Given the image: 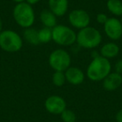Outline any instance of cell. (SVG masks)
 Segmentation results:
<instances>
[{"label":"cell","instance_id":"1","mask_svg":"<svg viewBox=\"0 0 122 122\" xmlns=\"http://www.w3.org/2000/svg\"><path fill=\"white\" fill-rule=\"evenodd\" d=\"M111 72V64L108 59L99 55L93 58L87 68L86 75L92 81H101Z\"/></svg>","mask_w":122,"mask_h":122},{"label":"cell","instance_id":"2","mask_svg":"<svg viewBox=\"0 0 122 122\" xmlns=\"http://www.w3.org/2000/svg\"><path fill=\"white\" fill-rule=\"evenodd\" d=\"M13 16L18 25L24 29L32 27L35 20V14L32 5L26 2L17 4L13 11Z\"/></svg>","mask_w":122,"mask_h":122},{"label":"cell","instance_id":"3","mask_svg":"<svg viewBox=\"0 0 122 122\" xmlns=\"http://www.w3.org/2000/svg\"><path fill=\"white\" fill-rule=\"evenodd\" d=\"M102 41V35L98 29L93 27L80 29L76 35V42L84 49H94L98 47Z\"/></svg>","mask_w":122,"mask_h":122},{"label":"cell","instance_id":"4","mask_svg":"<svg viewBox=\"0 0 122 122\" xmlns=\"http://www.w3.org/2000/svg\"><path fill=\"white\" fill-rule=\"evenodd\" d=\"M23 39L17 32L4 30L0 32V48L5 52L15 53L22 49Z\"/></svg>","mask_w":122,"mask_h":122},{"label":"cell","instance_id":"5","mask_svg":"<svg viewBox=\"0 0 122 122\" xmlns=\"http://www.w3.org/2000/svg\"><path fill=\"white\" fill-rule=\"evenodd\" d=\"M75 31L66 25L59 24L52 29V40L61 46H70L76 42Z\"/></svg>","mask_w":122,"mask_h":122},{"label":"cell","instance_id":"6","mask_svg":"<svg viewBox=\"0 0 122 122\" xmlns=\"http://www.w3.org/2000/svg\"><path fill=\"white\" fill-rule=\"evenodd\" d=\"M49 64L55 71L65 72L71 64V58L65 49H58L52 51L49 57Z\"/></svg>","mask_w":122,"mask_h":122},{"label":"cell","instance_id":"7","mask_svg":"<svg viewBox=\"0 0 122 122\" xmlns=\"http://www.w3.org/2000/svg\"><path fill=\"white\" fill-rule=\"evenodd\" d=\"M69 22L75 29H82L89 26L90 17L85 10L75 9L69 14Z\"/></svg>","mask_w":122,"mask_h":122},{"label":"cell","instance_id":"8","mask_svg":"<svg viewBox=\"0 0 122 122\" xmlns=\"http://www.w3.org/2000/svg\"><path fill=\"white\" fill-rule=\"evenodd\" d=\"M104 31L111 40H118L122 36V24L116 18H109L104 24Z\"/></svg>","mask_w":122,"mask_h":122},{"label":"cell","instance_id":"9","mask_svg":"<svg viewBox=\"0 0 122 122\" xmlns=\"http://www.w3.org/2000/svg\"><path fill=\"white\" fill-rule=\"evenodd\" d=\"M44 107L49 113L53 115H60L66 109V102L59 95H51L46 99Z\"/></svg>","mask_w":122,"mask_h":122},{"label":"cell","instance_id":"10","mask_svg":"<svg viewBox=\"0 0 122 122\" xmlns=\"http://www.w3.org/2000/svg\"><path fill=\"white\" fill-rule=\"evenodd\" d=\"M66 81L74 85H80L85 80V74L78 67H69L65 71Z\"/></svg>","mask_w":122,"mask_h":122},{"label":"cell","instance_id":"11","mask_svg":"<svg viewBox=\"0 0 122 122\" xmlns=\"http://www.w3.org/2000/svg\"><path fill=\"white\" fill-rule=\"evenodd\" d=\"M122 85V75L116 72H110L103 80V87L107 91H114Z\"/></svg>","mask_w":122,"mask_h":122},{"label":"cell","instance_id":"12","mask_svg":"<svg viewBox=\"0 0 122 122\" xmlns=\"http://www.w3.org/2000/svg\"><path fill=\"white\" fill-rule=\"evenodd\" d=\"M68 0H49V10L56 17H62L68 11Z\"/></svg>","mask_w":122,"mask_h":122},{"label":"cell","instance_id":"13","mask_svg":"<svg viewBox=\"0 0 122 122\" xmlns=\"http://www.w3.org/2000/svg\"><path fill=\"white\" fill-rule=\"evenodd\" d=\"M119 52H120V48L118 44L114 42L106 43L100 49V55L108 59L116 57Z\"/></svg>","mask_w":122,"mask_h":122},{"label":"cell","instance_id":"14","mask_svg":"<svg viewBox=\"0 0 122 122\" xmlns=\"http://www.w3.org/2000/svg\"><path fill=\"white\" fill-rule=\"evenodd\" d=\"M39 19L44 27L53 29L57 25V17L50 10H48V9L43 10L40 13Z\"/></svg>","mask_w":122,"mask_h":122},{"label":"cell","instance_id":"15","mask_svg":"<svg viewBox=\"0 0 122 122\" xmlns=\"http://www.w3.org/2000/svg\"><path fill=\"white\" fill-rule=\"evenodd\" d=\"M24 38L25 41L32 45H38L40 44L39 39V30L34 29L33 28H28L25 29L24 32Z\"/></svg>","mask_w":122,"mask_h":122},{"label":"cell","instance_id":"16","mask_svg":"<svg viewBox=\"0 0 122 122\" xmlns=\"http://www.w3.org/2000/svg\"><path fill=\"white\" fill-rule=\"evenodd\" d=\"M107 9L115 16H122V2L120 0H108Z\"/></svg>","mask_w":122,"mask_h":122},{"label":"cell","instance_id":"17","mask_svg":"<svg viewBox=\"0 0 122 122\" xmlns=\"http://www.w3.org/2000/svg\"><path fill=\"white\" fill-rule=\"evenodd\" d=\"M39 39L42 44H47L52 40V29L44 27L39 30Z\"/></svg>","mask_w":122,"mask_h":122},{"label":"cell","instance_id":"18","mask_svg":"<svg viewBox=\"0 0 122 122\" xmlns=\"http://www.w3.org/2000/svg\"><path fill=\"white\" fill-rule=\"evenodd\" d=\"M52 82L55 86L61 87L65 85L66 82L65 72L63 71H55L53 74L52 76Z\"/></svg>","mask_w":122,"mask_h":122},{"label":"cell","instance_id":"19","mask_svg":"<svg viewBox=\"0 0 122 122\" xmlns=\"http://www.w3.org/2000/svg\"><path fill=\"white\" fill-rule=\"evenodd\" d=\"M61 115V119L64 122H75L76 121V115L71 110L65 109Z\"/></svg>","mask_w":122,"mask_h":122},{"label":"cell","instance_id":"20","mask_svg":"<svg viewBox=\"0 0 122 122\" xmlns=\"http://www.w3.org/2000/svg\"><path fill=\"white\" fill-rule=\"evenodd\" d=\"M108 16L105 14H103V13H100V14H98L96 16V20L99 24H105L106 23V21L108 20Z\"/></svg>","mask_w":122,"mask_h":122},{"label":"cell","instance_id":"21","mask_svg":"<svg viewBox=\"0 0 122 122\" xmlns=\"http://www.w3.org/2000/svg\"><path fill=\"white\" fill-rule=\"evenodd\" d=\"M115 70L116 73L122 75V59H119L115 65Z\"/></svg>","mask_w":122,"mask_h":122},{"label":"cell","instance_id":"22","mask_svg":"<svg viewBox=\"0 0 122 122\" xmlns=\"http://www.w3.org/2000/svg\"><path fill=\"white\" fill-rule=\"evenodd\" d=\"M115 120L117 122H122V109L120 110L115 115Z\"/></svg>","mask_w":122,"mask_h":122},{"label":"cell","instance_id":"23","mask_svg":"<svg viewBox=\"0 0 122 122\" xmlns=\"http://www.w3.org/2000/svg\"><path fill=\"white\" fill-rule=\"evenodd\" d=\"M26 3H28L30 5H34V4H36L40 1V0H25Z\"/></svg>","mask_w":122,"mask_h":122},{"label":"cell","instance_id":"24","mask_svg":"<svg viewBox=\"0 0 122 122\" xmlns=\"http://www.w3.org/2000/svg\"><path fill=\"white\" fill-rule=\"evenodd\" d=\"M13 2H14V3H16V4H19V3H23V2H24L25 0H12Z\"/></svg>","mask_w":122,"mask_h":122},{"label":"cell","instance_id":"25","mask_svg":"<svg viewBox=\"0 0 122 122\" xmlns=\"http://www.w3.org/2000/svg\"><path fill=\"white\" fill-rule=\"evenodd\" d=\"M3 31V22H2V19H0V32H2Z\"/></svg>","mask_w":122,"mask_h":122},{"label":"cell","instance_id":"26","mask_svg":"<svg viewBox=\"0 0 122 122\" xmlns=\"http://www.w3.org/2000/svg\"><path fill=\"white\" fill-rule=\"evenodd\" d=\"M120 22H121V24H122V17H121V20H120Z\"/></svg>","mask_w":122,"mask_h":122}]
</instances>
